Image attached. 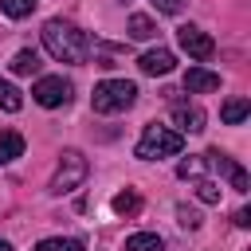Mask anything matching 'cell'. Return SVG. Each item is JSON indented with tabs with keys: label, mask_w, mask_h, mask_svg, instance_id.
Returning <instances> with one entry per match:
<instances>
[{
	"label": "cell",
	"mask_w": 251,
	"mask_h": 251,
	"mask_svg": "<svg viewBox=\"0 0 251 251\" xmlns=\"http://www.w3.org/2000/svg\"><path fill=\"white\" fill-rule=\"evenodd\" d=\"M43 47H47V55L59 59V63H86V55H90L86 31H78V27L67 24V20H47V24H43Z\"/></svg>",
	"instance_id": "6da1fadb"
},
{
	"label": "cell",
	"mask_w": 251,
	"mask_h": 251,
	"mask_svg": "<svg viewBox=\"0 0 251 251\" xmlns=\"http://www.w3.org/2000/svg\"><path fill=\"white\" fill-rule=\"evenodd\" d=\"M184 149V137L176 133V129H169V126H145L141 129V141H137V157L141 161H161V157H176Z\"/></svg>",
	"instance_id": "7a4b0ae2"
},
{
	"label": "cell",
	"mask_w": 251,
	"mask_h": 251,
	"mask_svg": "<svg viewBox=\"0 0 251 251\" xmlns=\"http://www.w3.org/2000/svg\"><path fill=\"white\" fill-rule=\"evenodd\" d=\"M133 102H137V86L126 82V78H106V82H98L94 94H90L94 114H122V110H129Z\"/></svg>",
	"instance_id": "3957f363"
},
{
	"label": "cell",
	"mask_w": 251,
	"mask_h": 251,
	"mask_svg": "<svg viewBox=\"0 0 251 251\" xmlns=\"http://www.w3.org/2000/svg\"><path fill=\"white\" fill-rule=\"evenodd\" d=\"M86 173H90L86 157H82L78 149H63V153H59V165H55V173H51V184H47V192H55V196H63V192H75V188L86 180Z\"/></svg>",
	"instance_id": "277c9868"
},
{
	"label": "cell",
	"mask_w": 251,
	"mask_h": 251,
	"mask_svg": "<svg viewBox=\"0 0 251 251\" xmlns=\"http://www.w3.org/2000/svg\"><path fill=\"white\" fill-rule=\"evenodd\" d=\"M71 94H75V86H71L63 75H43V78L31 86V98H35L39 106H47V110L67 106V102H71Z\"/></svg>",
	"instance_id": "5b68a950"
},
{
	"label": "cell",
	"mask_w": 251,
	"mask_h": 251,
	"mask_svg": "<svg viewBox=\"0 0 251 251\" xmlns=\"http://www.w3.org/2000/svg\"><path fill=\"white\" fill-rule=\"evenodd\" d=\"M176 43H180V51H184L188 59H196V63H208V59L216 55L212 35H208V31H200V27H192V24L176 27Z\"/></svg>",
	"instance_id": "8992f818"
},
{
	"label": "cell",
	"mask_w": 251,
	"mask_h": 251,
	"mask_svg": "<svg viewBox=\"0 0 251 251\" xmlns=\"http://www.w3.org/2000/svg\"><path fill=\"white\" fill-rule=\"evenodd\" d=\"M200 161H204V169H212V173L227 176L235 192H247V188H251V180H247V169H243V165H235V161H231L227 153H220V149H208V153H204Z\"/></svg>",
	"instance_id": "52a82bcc"
},
{
	"label": "cell",
	"mask_w": 251,
	"mask_h": 251,
	"mask_svg": "<svg viewBox=\"0 0 251 251\" xmlns=\"http://www.w3.org/2000/svg\"><path fill=\"white\" fill-rule=\"evenodd\" d=\"M173 122L180 126V129H176L180 137H184V133H200V129H204V110L192 106V102H173Z\"/></svg>",
	"instance_id": "ba28073f"
},
{
	"label": "cell",
	"mask_w": 251,
	"mask_h": 251,
	"mask_svg": "<svg viewBox=\"0 0 251 251\" xmlns=\"http://www.w3.org/2000/svg\"><path fill=\"white\" fill-rule=\"evenodd\" d=\"M137 67H141L145 75H169V71L176 67V55H173L169 47H153V51H145V55L137 59Z\"/></svg>",
	"instance_id": "9c48e42d"
},
{
	"label": "cell",
	"mask_w": 251,
	"mask_h": 251,
	"mask_svg": "<svg viewBox=\"0 0 251 251\" xmlns=\"http://www.w3.org/2000/svg\"><path fill=\"white\" fill-rule=\"evenodd\" d=\"M216 86H220V75H216V71H208V67H188V75H184V90H188V94L216 90Z\"/></svg>",
	"instance_id": "30bf717a"
},
{
	"label": "cell",
	"mask_w": 251,
	"mask_h": 251,
	"mask_svg": "<svg viewBox=\"0 0 251 251\" xmlns=\"http://www.w3.org/2000/svg\"><path fill=\"white\" fill-rule=\"evenodd\" d=\"M16 157H24V133L0 129V165H12Z\"/></svg>",
	"instance_id": "8fae6325"
},
{
	"label": "cell",
	"mask_w": 251,
	"mask_h": 251,
	"mask_svg": "<svg viewBox=\"0 0 251 251\" xmlns=\"http://www.w3.org/2000/svg\"><path fill=\"white\" fill-rule=\"evenodd\" d=\"M247 114H251V102H247V98H227L224 110H220V118H224L227 126H239Z\"/></svg>",
	"instance_id": "7c38bea8"
},
{
	"label": "cell",
	"mask_w": 251,
	"mask_h": 251,
	"mask_svg": "<svg viewBox=\"0 0 251 251\" xmlns=\"http://www.w3.org/2000/svg\"><path fill=\"white\" fill-rule=\"evenodd\" d=\"M165 243H161V235L157 231H133L129 239H126V251H161Z\"/></svg>",
	"instance_id": "4fadbf2b"
},
{
	"label": "cell",
	"mask_w": 251,
	"mask_h": 251,
	"mask_svg": "<svg viewBox=\"0 0 251 251\" xmlns=\"http://www.w3.org/2000/svg\"><path fill=\"white\" fill-rule=\"evenodd\" d=\"M35 71H39V55L31 47H24V51L12 55V75H35Z\"/></svg>",
	"instance_id": "5bb4252c"
},
{
	"label": "cell",
	"mask_w": 251,
	"mask_h": 251,
	"mask_svg": "<svg viewBox=\"0 0 251 251\" xmlns=\"http://www.w3.org/2000/svg\"><path fill=\"white\" fill-rule=\"evenodd\" d=\"M20 106H24V94H20V90H16V86H12L8 78H0V110L16 114Z\"/></svg>",
	"instance_id": "9a60e30c"
},
{
	"label": "cell",
	"mask_w": 251,
	"mask_h": 251,
	"mask_svg": "<svg viewBox=\"0 0 251 251\" xmlns=\"http://www.w3.org/2000/svg\"><path fill=\"white\" fill-rule=\"evenodd\" d=\"M35 251H86V243H82V239H63V235H55V239H39Z\"/></svg>",
	"instance_id": "2e32d148"
},
{
	"label": "cell",
	"mask_w": 251,
	"mask_h": 251,
	"mask_svg": "<svg viewBox=\"0 0 251 251\" xmlns=\"http://www.w3.org/2000/svg\"><path fill=\"white\" fill-rule=\"evenodd\" d=\"M153 35H157V27L149 16H129V39H153Z\"/></svg>",
	"instance_id": "e0dca14e"
},
{
	"label": "cell",
	"mask_w": 251,
	"mask_h": 251,
	"mask_svg": "<svg viewBox=\"0 0 251 251\" xmlns=\"http://www.w3.org/2000/svg\"><path fill=\"white\" fill-rule=\"evenodd\" d=\"M35 4H39V0H0L4 16H12V20H24V16H31V12H35Z\"/></svg>",
	"instance_id": "ac0fdd59"
},
{
	"label": "cell",
	"mask_w": 251,
	"mask_h": 251,
	"mask_svg": "<svg viewBox=\"0 0 251 251\" xmlns=\"http://www.w3.org/2000/svg\"><path fill=\"white\" fill-rule=\"evenodd\" d=\"M137 208H141L137 192H118V196H114V212H118V216H129V212H137Z\"/></svg>",
	"instance_id": "d6986e66"
},
{
	"label": "cell",
	"mask_w": 251,
	"mask_h": 251,
	"mask_svg": "<svg viewBox=\"0 0 251 251\" xmlns=\"http://www.w3.org/2000/svg\"><path fill=\"white\" fill-rule=\"evenodd\" d=\"M196 196L204 204H220V184L216 180H196Z\"/></svg>",
	"instance_id": "ffe728a7"
},
{
	"label": "cell",
	"mask_w": 251,
	"mask_h": 251,
	"mask_svg": "<svg viewBox=\"0 0 251 251\" xmlns=\"http://www.w3.org/2000/svg\"><path fill=\"white\" fill-rule=\"evenodd\" d=\"M176 220H180L184 231H196V227H200V212H192V208H184V204L176 208Z\"/></svg>",
	"instance_id": "44dd1931"
},
{
	"label": "cell",
	"mask_w": 251,
	"mask_h": 251,
	"mask_svg": "<svg viewBox=\"0 0 251 251\" xmlns=\"http://www.w3.org/2000/svg\"><path fill=\"white\" fill-rule=\"evenodd\" d=\"M176 173H180V176H200V173H204V161H200V157L180 161V169H176Z\"/></svg>",
	"instance_id": "7402d4cb"
},
{
	"label": "cell",
	"mask_w": 251,
	"mask_h": 251,
	"mask_svg": "<svg viewBox=\"0 0 251 251\" xmlns=\"http://www.w3.org/2000/svg\"><path fill=\"white\" fill-rule=\"evenodd\" d=\"M153 8H157V12H165V16H176V12L184 8V0H153Z\"/></svg>",
	"instance_id": "603a6c76"
},
{
	"label": "cell",
	"mask_w": 251,
	"mask_h": 251,
	"mask_svg": "<svg viewBox=\"0 0 251 251\" xmlns=\"http://www.w3.org/2000/svg\"><path fill=\"white\" fill-rule=\"evenodd\" d=\"M235 224H239V227H247V224H251V212H247V208H239V212H235Z\"/></svg>",
	"instance_id": "cb8c5ba5"
},
{
	"label": "cell",
	"mask_w": 251,
	"mask_h": 251,
	"mask_svg": "<svg viewBox=\"0 0 251 251\" xmlns=\"http://www.w3.org/2000/svg\"><path fill=\"white\" fill-rule=\"evenodd\" d=\"M0 251H12V243H8V239H0Z\"/></svg>",
	"instance_id": "d4e9b609"
}]
</instances>
